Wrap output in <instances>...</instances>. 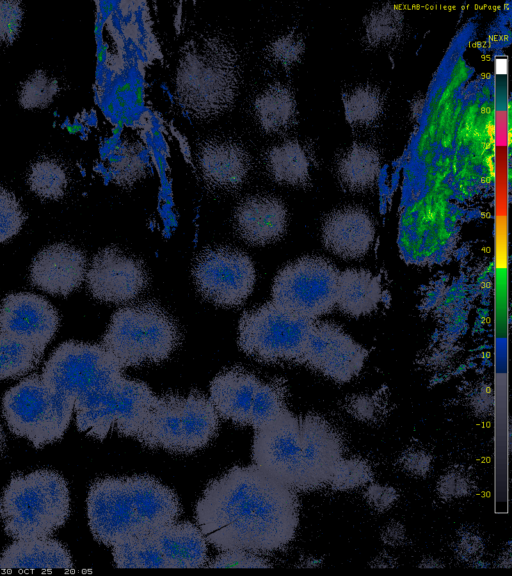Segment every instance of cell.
<instances>
[{"mask_svg":"<svg viewBox=\"0 0 512 576\" xmlns=\"http://www.w3.org/2000/svg\"><path fill=\"white\" fill-rule=\"evenodd\" d=\"M195 517L205 539L218 550L267 554L293 540L299 502L295 490L254 464L235 466L209 482Z\"/></svg>","mask_w":512,"mask_h":576,"instance_id":"1","label":"cell"},{"mask_svg":"<svg viewBox=\"0 0 512 576\" xmlns=\"http://www.w3.org/2000/svg\"><path fill=\"white\" fill-rule=\"evenodd\" d=\"M343 451L340 434L325 418L288 411L255 430L252 459L291 489L310 491L328 484Z\"/></svg>","mask_w":512,"mask_h":576,"instance_id":"2","label":"cell"},{"mask_svg":"<svg viewBox=\"0 0 512 576\" xmlns=\"http://www.w3.org/2000/svg\"><path fill=\"white\" fill-rule=\"evenodd\" d=\"M241 83L235 46L215 34L193 36L181 47L175 71V98L191 118L207 121L228 112Z\"/></svg>","mask_w":512,"mask_h":576,"instance_id":"3","label":"cell"},{"mask_svg":"<svg viewBox=\"0 0 512 576\" xmlns=\"http://www.w3.org/2000/svg\"><path fill=\"white\" fill-rule=\"evenodd\" d=\"M0 512L11 538L49 537L70 514L67 482L58 472L47 469L15 476L3 491Z\"/></svg>","mask_w":512,"mask_h":576,"instance_id":"4","label":"cell"},{"mask_svg":"<svg viewBox=\"0 0 512 576\" xmlns=\"http://www.w3.org/2000/svg\"><path fill=\"white\" fill-rule=\"evenodd\" d=\"M219 415L199 392L156 398L136 439L150 449L190 454L204 448L216 435Z\"/></svg>","mask_w":512,"mask_h":576,"instance_id":"5","label":"cell"},{"mask_svg":"<svg viewBox=\"0 0 512 576\" xmlns=\"http://www.w3.org/2000/svg\"><path fill=\"white\" fill-rule=\"evenodd\" d=\"M179 340L173 319L160 307L146 303L115 312L102 346L126 368L166 360Z\"/></svg>","mask_w":512,"mask_h":576,"instance_id":"6","label":"cell"},{"mask_svg":"<svg viewBox=\"0 0 512 576\" xmlns=\"http://www.w3.org/2000/svg\"><path fill=\"white\" fill-rule=\"evenodd\" d=\"M156 398L145 383L123 374L75 400L77 429L98 440L111 431L136 438Z\"/></svg>","mask_w":512,"mask_h":576,"instance_id":"7","label":"cell"},{"mask_svg":"<svg viewBox=\"0 0 512 576\" xmlns=\"http://www.w3.org/2000/svg\"><path fill=\"white\" fill-rule=\"evenodd\" d=\"M2 412L10 431L35 448L60 440L73 413L38 374L25 377L5 392Z\"/></svg>","mask_w":512,"mask_h":576,"instance_id":"8","label":"cell"},{"mask_svg":"<svg viewBox=\"0 0 512 576\" xmlns=\"http://www.w3.org/2000/svg\"><path fill=\"white\" fill-rule=\"evenodd\" d=\"M123 370L102 345L66 341L45 362L41 377L50 390L74 411L78 397L123 375Z\"/></svg>","mask_w":512,"mask_h":576,"instance_id":"9","label":"cell"},{"mask_svg":"<svg viewBox=\"0 0 512 576\" xmlns=\"http://www.w3.org/2000/svg\"><path fill=\"white\" fill-rule=\"evenodd\" d=\"M313 322L271 301L242 315L238 344L243 352L262 362H301Z\"/></svg>","mask_w":512,"mask_h":576,"instance_id":"10","label":"cell"},{"mask_svg":"<svg viewBox=\"0 0 512 576\" xmlns=\"http://www.w3.org/2000/svg\"><path fill=\"white\" fill-rule=\"evenodd\" d=\"M338 270L320 257H303L275 277L272 301L297 315L314 320L336 305Z\"/></svg>","mask_w":512,"mask_h":576,"instance_id":"11","label":"cell"},{"mask_svg":"<svg viewBox=\"0 0 512 576\" xmlns=\"http://www.w3.org/2000/svg\"><path fill=\"white\" fill-rule=\"evenodd\" d=\"M87 516L96 541L112 547L144 531L128 477H106L93 482L87 496Z\"/></svg>","mask_w":512,"mask_h":576,"instance_id":"12","label":"cell"},{"mask_svg":"<svg viewBox=\"0 0 512 576\" xmlns=\"http://www.w3.org/2000/svg\"><path fill=\"white\" fill-rule=\"evenodd\" d=\"M192 275L200 294L225 307L242 304L251 294L255 269L251 259L238 250L208 249L200 254Z\"/></svg>","mask_w":512,"mask_h":576,"instance_id":"13","label":"cell"},{"mask_svg":"<svg viewBox=\"0 0 512 576\" xmlns=\"http://www.w3.org/2000/svg\"><path fill=\"white\" fill-rule=\"evenodd\" d=\"M368 355L342 328L313 322L301 362L339 383L349 382L361 371Z\"/></svg>","mask_w":512,"mask_h":576,"instance_id":"14","label":"cell"},{"mask_svg":"<svg viewBox=\"0 0 512 576\" xmlns=\"http://www.w3.org/2000/svg\"><path fill=\"white\" fill-rule=\"evenodd\" d=\"M146 283L143 265L111 247L94 256L87 272L90 293L103 302H128L145 288Z\"/></svg>","mask_w":512,"mask_h":576,"instance_id":"15","label":"cell"},{"mask_svg":"<svg viewBox=\"0 0 512 576\" xmlns=\"http://www.w3.org/2000/svg\"><path fill=\"white\" fill-rule=\"evenodd\" d=\"M58 327L57 310L40 295L11 293L2 301L0 330L31 342L43 352Z\"/></svg>","mask_w":512,"mask_h":576,"instance_id":"16","label":"cell"},{"mask_svg":"<svg viewBox=\"0 0 512 576\" xmlns=\"http://www.w3.org/2000/svg\"><path fill=\"white\" fill-rule=\"evenodd\" d=\"M194 160L204 182L224 191L240 187L251 168V156L245 147L227 137L204 140L197 146Z\"/></svg>","mask_w":512,"mask_h":576,"instance_id":"17","label":"cell"},{"mask_svg":"<svg viewBox=\"0 0 512 576\" xmlns=\"http://www.w3.org/2000/svg\"><path fill=\"white\" fill-rule=\"evenodd\" d=\"M86 257L66 243L45 247L34 258L30 268L31 283L52 294L67 296L84 280Z\"/></svg>","mask_w":512,"mask_h":576,"instance_id":"18","label":"cell"},{"mask_svg":"<svg viewBox=\"0 0 512 576\" xmlns=\"http://www.w3.org/2000/svg\"><path fill=\"white\" fill-rule=\"evenodd\" d=\"M375 236L371 216L359 207H343L330 213L322 225V240L333 254L356 259L364 256Z\"/></svg>","mask_w":512,"mask_h":576,"instance_id":"19","label":"cell"},{"mask_svg":"<svg viewBox=\"0 0 512 576\" xmlns=\"http://www.w3.org/2000/svg\"><path fill=\"white\" fill-rule=\"evenodd\" d=\"M238 234L249 244L277 241L287 227V209L273 196L255 195L243 200L234 214Z\"/></svg>","mask_w":512,"mask_h":576,"instance_id":"20","label":"cell"},{"mask_svg":"<svg viewBox=\"0 0 512 576\" xmlns=\"http://www.w3.org/2000/svg\"><path fill=\"white\" fill-rule=\"evenodd\" d=\"M261 381L251 372L233 367L219 373L210 384V400L219 417L249 425L255 394Z\"/></svg>","mask_w":512,"mask_h":576,"instance_id":"21","label":"cell"},{"mask_svg":"<svg viewBox=\"0 0 512 576\" xmlns=\"http://www.w3.org/2000/svg\"><path fill=\"white\" fill-rule=\"evenodd\" d=\"M128 481L145 532L153 533L177 521L181 506L170 488L145 475L128 477Z\"/></svg>","mask_w":512,"mask_h":576,"instance_id":"22","label":"cell"},{"mask_svg":"<svg viewBox=\"0 0 512 576\" xmlns=\"http://www.w3.org/2000/svg\"><path fill=\"white\" fill-rule=\"evenodd\" d=\"M167 568H201L207 562L206 539L191 522H174L154 532Z\"/></svg>","mask_w":512,"mask_h":576,"instance_id":"23","label":"cell"},{"mask_svg":"<svg viewBox=\"0 0 512 576\" xmlns=\"http://www.w3.org/2000/svg\"><path fill=\"white\" fill-rule=\"evenodd\" d=\"M0 569H73L69 551L50 538L15 539L0 556Z\"/></svg>","mask_w":512,"mask_h":576,"instance_id":"24","label":"cell"},{"mask_svg":"<svg viewBox=\"0 0 512 576\" xmlns=\"http://www.w3.org/2000/svg\"><path fill=\"white\" fill-rule=\"evenodd\" d=\"M380 280L363 269L339 272L336 305L345 314L359 317L374 311L381 300Z\"/></svg>","mask_w":512,"mask_h":576,"instance_id":"25","label":"cell"},{"mask_svg":"<svg viewBox=\"0 0 512 576\" xmlns=\"http://www.w3.org/2000/svg\"><path fill=\"white\" fill-rule=\"evenodd\" d=\"M252 113L258 126L266 133L287 131L296 118V101L292 91L282 84L261 89L252 102Z\"/></svg>","mask_w":512,"mask_h":576,"instance_id":"26","label":"cell"},{"mask_svg":"<svg viewBox=\"0 0 512 576\" xmlns=\"http://www.w3.org/2000/svg\"><path fill=\"white\" fill-rule=\"evenodd\" d=\"M264 160L268 173L280 184L304 186L310 179V152L297 139H287L271 146Z\"/></svg>","mask_w":512,"mask_h":576,"instance_id":"27","label":"cell"},{"mask_svg":"<svg viewBox=\"0 0 512 576\" xmlns=\"http://www.w3.org/2000/svg\"><path fill=\"white\" fill-rule=\"evenodd\" d=\"M380 172L377 150L367 144L356 143L336 160V174L340 183L349 191L362 192L374 185Z\"/></svg>","mask_w":512,"mask_h":576,"instance_id":"28","label":"cell"},{"mask_svg":"<svg viewBox=\"0 0 512 576\" xmlns=\"http://www.w3.org/2000/svg\"><path fill=\"white\" fill-rule=\"evenodd\" d=\"M118 568H167L153 533L125 538L112 546Z\"/></svg>","mask_w":512,"mask_h":576,"instance_id":"29","label":"cell"},{"mask_svg":"<svg viewBox=\"0 0 512 576\" xmlns=\"http://www.w3.org/2000/svg\"><path fill=\"white\" fill-rule=\"evenodd\" d=\"M43 353L31 342L0 330V380L27 374L38 365Z\"/></svg>","mask_w":512,"mask_h":576,"instance_id":"30","label":"cell"},{"mask_svg":"<svg viewBox=\"0 0 512 576\" xmlns=\"http://www.w3.org/2000/svg\"><path fill=\"white\" fill-rule=\"evenodd\" d=\"M380 91L370 85H357L343 94L346 120L354 127H369L379 119L383 111Z\"/></svg>","mask_w":512,"mask_h":576,"instance_id":"31","label":"cell"},{"mask_svg":"<svg viewBox=\"0 0 512 576\" xmlns=\"http://www.w3.org/2000/svg\"><path fill=\"white\" fill-rule=\"evenodd\" d=\"M287 386L282 378L261 382L250 414L249 426L260 429L288 412Z\"/></svg>","mask_w":512,"mask_h":576,"instance_id":"32","label":"cell"},{"mask_svg":"<svg viewBox=\"0 0 512 576\" xmlns=\"http://www.w3.org/2000/svg\"><path fill=\"white\" fill-rule=\"evenodd\" d=\"M403 14L393 6L372 10L364 19V39L374 48H386L399 40L403 31Z\"/></svg>","mask_w":512,"mask_h":576,"instance_id":"33","label":"cell"},{"mask_svg":"<svg viewBox=\"0 0 512 576\" xmlns=\"http://www.w3.org/2000/svg\"><path fill=\"white\" fill-rule=\"evenodd\" d=\"M27 182L31 191L40 198L58 200L65 193L68 179L61 163L55 159L41 158L31 165Z\"/></svg>","mask_w":512,"mask_h":576,"instance_id":"34","label":"cell"},{"mask_svg":"<svg viewBox=\"0 0 512 576\" xmlns=\"http://www.w3.org/2000/svg\"><path fill=\"white\" fill-rule=\"evenodd\" d=\"M145 150L140 143L121 145L110 159L111 178L120 186H132L146 173Z\"/></svg>","mask_w":512,"mask_h":576,"instance_id":"35","label":"cell"},{"mask_svg":"<svg viewBox=\"0 0 512 576\" xmlns=\"http://www.w3.org/2000/svg\"><path fill=\"white\" fill-rule=\"evenodd\" d=\"M374 473L369 463L360 457L342 458L336 465L328 484L335 490L347 491L369 484Z\"/></svg>","mask_w":512,"mask_h":576,"instance_id":"36","label":"cell"},{"mask_svg":"<svg viewBox=\"0 0 512 576\" xmlns=\"http://www.w3.org/2000/svg\"><path fill=\"white\" fill-rule=\"evenodd\" d=\"M58 82L42 70L35 71L21 86L19 103L22 107L44 108L58 92Z\"/></svg>","mask_w":512,"mask_h":576,"instance_id":"37","label":"cell"},{"mask_svg":"<svg viewBox=\"0 0 512 576\" xmlns=\"http://www.w3.org/2000/svg\"><path fill=\"white\" fill-rule=\"evenodd\" d=\"M25 213L15 195L0 186V243L16 235L25 221Z\"/></svg>","mask_w":512,"mask_h":576,"instance_id":"38","label":"cell"},{"mask_svg":"<svg viewBox=\"0 0 512 576\" xmlns=\"http://www.w3.org/2000/svg\"><path fill=\"white\" fill-rule=\"evenodd\" d=\"M474 489L472 477L460 466L449 468L438 478L436 484L439 497L445 500L469 496Z\"/></svg>","mask_w":512,"mask_h":576,"instance_id":"39","label":"cell"},{"mask_svg":"<svg viewBox=\"0 0 512 576\" xmlns=\"http://www.w3.org/2000/svg\"><path fill=\"white\" fill-rule=\"evenodd\" d=\"M269 58L283 68L295 65L304 52V42L296 33H287L272 41L268 47Z\"/></svg>","mask_w":512,"mask_h":576,"instance_id":"40","label":"cell"},{"mask_svg":"<svg viewBox=\"0 0 512 576\" xmlns=\"http://www.w3.org/2000/svg\"><path fill=\"white\" fill-rule=\"evenodd\" d=\"M272 565L256 553L246 550L222 551L209 564V568H267Z\"/></svg>","mask_w":512,"mask_h":576,"instance_id":"41","label":"cell"},{"mask_svg":"<svg viewBox=\"0 0 512 576\" xmlns=\"http://www.w3.org/2000/svg\"><path fill=\"white\" fill-rule=\"evenodd\" d=\"M386 404L373 396L359 395L347 402V411L364 423H378L386 416Z\"/></svg>","mask_w":512,"mask_h":576,"instance_id":"42","label":"cell"},{"mask_svg":"<svg viewBox=\"0 0 512 576\" xmlns=\"http://www.w3.org/2000/svg\"><path fill=\"white\" fill-rule=\"evenodd\" d=\"M23 8L20 1H0V45L11 43L21 27Z\"/></svg>","mask_w":512,"mask_h":576,"instance_id":"43","label":"cell"},{"mask_svg":"<svg viewBox=\"0 0 512 576\" xmlns=\"http://www.w3.org/2000/svg\"><path fill=\"white\" fill-rule=\"evenodd\" d=\"M456 557L472 565L479 562L484 552V542L479 533L472 529H463L458 532L454 544Z\"/></svg>","mask_w":512,"mask_h":576,"instance_id":"44","label":"cell"},{"mask_svg":"<svg viewBox=\"0 0 512 576\" xmlns=\"http://www.w3.org/2000/svg\"><path fill=\"white\" fill-rule=\"evenodd\" d=\"M399 465L403 471L416 477H425L432 468V455L422 448H408L399 456Z\"/></svg>","mask_w":512,"mask_h":576,"instance_id":"45","label":"cell"},{"mask_svg":"<svg viewBox=\"0 0 512 576\" xmlns=\"http://www.w3.org/2000/svg\"><path fill=\"white\" fill-rule=\"evenodd\" d=\"M397 490L389 485L370 483L364 491V498L370 507L377 512H385L397 501Z\"/></svg>","mask_w":512,"mask_h":576,"instance_id":"46","label":"cell"},{"mask_svg":"<svg viewBox=\"0 0 512 576\" xmlns=\"http://www.w3.org/2000/svg\"><path fill=\"white\" fill-rule=\"evenodd\" d=\"M380 537L382 542L387 546H402L407 539L406 529L400 522L391 521L382 528Z\"/></svg>","mask_w":512,"mask_h":576,"instance_id":"47","label":"cell"},{"mask_svg":"<svg viewBox=\"0 0 512 576\" xmlns=\"http://www.w3.org/2000/svg\"><path fill=\"white\" fill-rule=\"evenodd\" d=\"M371 567L388 568L397 566L396 560L388 554L377 555L370 563Z\"/></svg>","mask_w":512,"mask_h":576,"instance_id":"48","label":"cell"},{"mask_svg":"<svg viewBox=\"0 0 512 576\" xmlns=\"http://www.w3.org/2000/svg\"><path fill=\"white\" fill-rule=\"evenodd\" d=\"M441 566H443L441 564V562L438 561L437 559H433V558H425L419 564V567H424V568H438Z\"/></svg>","mask_w":512,"mask_h":576,"instance_id":"49","label":"cell"},{"mask_svg":"<svg viewBox=\"0 0 512 576\" xmlns=\"http://www.w3.org/2000/svg\"><path fill=\"white\" fill-rule=\"evenodd\" d=\"M3 445H4V433L2 427L0 426V452L3 449Z\"/></svg>","mask_w":512,"mask_h":576,"instance_id":"50","label":"cell"}]
</instances>
